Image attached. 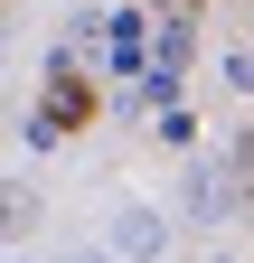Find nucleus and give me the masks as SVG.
I'll return each instance as SVG.
<instances>
[{"label": "nucleus", "mask_w": 254, "mask_h": 263, "mask_svg": "<svg viewBox=\"0 0 254 263\" xmlns=\"http://www.w3.org/2000/svg\"><path fill=\"white\" fill-rule=\"evenodd\" d=\"M85 122H94V85L85 76H57L47 85V132H85Z\"/></svg>", "instance_id": "1"}]
</instances>
